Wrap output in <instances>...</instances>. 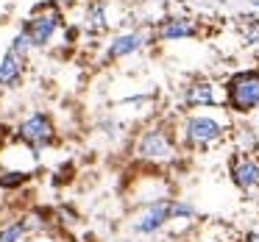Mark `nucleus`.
I'll return each instance as SVG.
<instances>
[{"instance_id":"nucleus-1","label":"nucleus","mask_w":259,"mask_h":242,"mask_svg":"<svg viewBox=\"0 0 259 242\" xmlns=\"http://www.w3.org/2000/svg\"><path fill=\"white\" fill-rule=\"evenodd\" d=\"M181 156L179 131H173L167 123H151L140 131L134 142V159L148 167H170Z\"/></svg>"},{"instance_id":"nucleus-2","label":"nucleus","mask_w":259,"mask_h":242,"mask_svg":"<svg viewBox=\"0 0 259 242\" xmlns=\"http://www.w3.org/2000/svg\"><path fill=\"white\" fill-rule=\"evenodd\" d=\"M229 134H231L229 120L209 114V112L187 114L179 123V142L187 151H209V148L220 145Z\"/></svg>"},{"instance_id":"nucleus-3","label":"nucleus","mask_w":259,"mask_h":242,"mask_svg":"<svg viewBox=\"0 0 259 242\" xmlns=\"http://www.w3.org/2000/svg\"><path fill=\"white\" fill-rule=\"evenodd\" d=\"M226 109L234 114H251L259 109V70H240L223 84Z\"/></svg>"},{"instance_id":"nucleus-4","label":"nucleus","mask_w":259,"mask_h":242,"mask_svg":"<svg viewBox=\"0 0 259 242\" xmlns=\"http://www.w3.org/2000/svg\"><path fill=\"white\" fill-rule=\"evenodd\" d=\"M170 223H173V198H164V201H156L142 209L131 223V231L137 236H156Z\"/></svg>"},{"instance_id":"nucleus-5","label":"nucleus","mask_w":259,"mask_h":242,"mask_svg":"<svg viewBox=\"0 0 259 242\" xmlns=\"http://www.w3.org/2000/svg\"><path fill=\"white\" fill-rule=\"evenodd\" d=\"M17 136L28 142L34 151H45L56 142V125H53L51 114L45 112H31L23 123L17 125Z\"/></svg>"},{"instance_id":"nucleus-6","label":"nucleus","mask_w":259,"mask_h":242,"mask_svg":"<svg viewBox=\"0 0 259 242\" xmlns=\"http://www.w3.org/2000/svg\"><path fill=\"white\" fill-rule=\"evenodd\" d=\"M62 23H64L62 12H59L56 6H45L36 14H31L25 31H28L31 39H34V47H48L53 42V36H56V31L62 28Z\"/></svg>"},{"instance_id":"nucleus-7","label":"nucleus","mask_w":259,"mask_h":242,"mask_svg":"<svg viewBox=\"0 0 259 242\" xmlns=\"http://www.w3.org/2000/svg\"><path fill=\"white\" fill-rule=\"evenodd\" d=\"M181 103L187 109H214V106H226V89L212 81L201 78L192 81V84L184 86V95H181Z\"/></svg>"},{"instance_id":"nucleus-8","label":"nucleus","mask_w":259,"mask_h":242,"mask_svg":"<svg viewBox=\"0 0 259 242\" xmlns=\"http://www.w3.org/2000/svg\"><path fill=\"white\" fill-rule=\"evenodd\" d=\"M229 178L240 192H256L259 189V159L251 156V153H231Z\"/></svg>"},{"instance_id":"nucleus-9","label":"nucleus","mask_w":259,"mask_h":242,"mask_svg":"<svg viewBox=\"0 0 259 242\" xmlns=\"http://www.w3.org/2000/svg\"><path fill=\"white\" fill-rule=\"evenodd\" d=\"M164 198H173L170 195V184L162 178V175L151 173V175H142L134 186V203L137 206H151L156 201H164Z\"/></svg>"},{"instance_id":"nucleus-10","label":"nucleus","mask_w":259,"mask_h":242,"mask_svg":"<svg viewBox=\"0 0 259 242\" xmlns=\"http://www.w3.org/2000/svg\"><path fill=\"white\" fill-rule=\"evenodd\" d=\"M148 45V36L142 31H125V34H117L106 47V59L109 62H117V59H125L131 53L142 51Z\"/></svg>"},{"instance_id":"nucleus-11","label":"nucleus","mask_w":259,"mask_h":242,"mask_svg":"<svg viewBox=\"0 0 259 242\" xmlns=\"http://www.w3.org/2000/svg\"><path fill=\"white\" fill-rule=\"evenodd\" d=\"M198 36V25L190 17H167L156 31V39L162 42H176V39H192Z\"/></svg>"},{"instance_id":"nucleus-12","label":"nucleus","mask_w":259,"mask_h":242,"mask_svg":"<svg viewBox=\"0 0 259 242\" xmlns=\"http://www.w3.org/2000/svg\"><path fill=\"white\" fill-rule=\"evenodd\" d=\"M23 67H25L23 56H17L12 51L3 53V59H0V86H17L23 81Z\"/></svg>"},{"instance_id":"nucleus-13","label":"nucleus","mask_w":259,"mask_h":242,"mask_svg":"<svg viewBox=\"0 0 259 242\" xmlns=\"http://www.w3.org/2000/svg\"><path fill=\"white\" fill-rule=\"evenodd\" d=\"M231 142H234V153H256L259 151V134L248 123L231 125Z\"/></svg>"},{"instance_id":"nucleus-14","label":"nucleus","mask_w":259,"mask_h":242,"mask_svg":"<svg viewBox=\"0 0 259 242\" xmlns=\"http://www.w3.org/2000/svg\"><path fill=\"white\" fill-rule=\"evenodd\" d=\"M28 236H34L28 214H20V217H14V220L0 225V242H25Z\"/></svg>"},{"instance_id":"nucleus-15","label":"nucleus","mask_w":259,"mask_h":242,"mask_svg":"<svg viewBox=\"0 0 259 242\" xmlns=\"http://www.w3.org/2000/svg\"><path fill=\"white\" fill-rule=\"evenodd\" d=\"M84 28L87 34H103L109 28V20H106V6L103 3H90L84 12Z\"/></svg>"},{"instance_id":"nucleus-16","label":"nucleus","mask_w":259,"mask_h":242,"mask_svg":"<svg viewBox=\"0 0 259 242\" xmlns=\"http://www.w3.org/2000/svg\"><path fill=\"white\" fill-rule=\"evenodd\" d=\"M9 51L12 53H17V56H23V59H28V53L34 51V39H31V34L25 28H20L17 34L12 36V42H9Z\"/></svg>"},{"instance_id":"nucleus-17","label":"nucleus","mask_w":259,"mask_h":242,"mask_svg":"<svg viewBox=\"0 0 259 242\" xmlns=\"http://www.w3.org/2000/svg\"><path fill=\"white\" fill-rule=\"evenodd\" d=\"M198 214V209L184 198H173V223H192Z\"/></svg>"},{"instance_id":"nucleus-18","label":"nucleus","mask_w":259,"mask_h":242,"mask_svg":"<svg viewBox=\"0 0 259 242\" xmlns=\"http://www.w3.org/2000/svg\"><path fill=\"white\" fill-rule=\"evenodd\" d=\"M245 39H248V42H259V20H256V17H251V23H248Z\"/></svg>"},{"instance_id":"nucleus-19","label":"nucleus","mask_w":259,"mask_h":242,"mask_svg":"<svg viewBox=\"0 0 259 242\" xmlns=\"http://www.w3.org/2000/svg\"><path fill=\"white\" fill-rule=\"evenodd\" d=\"M237 242H259V231H256V228H253V231H245V234H242Z\"/></svg>"},{"instance_id":"nucleus-20","label":"nucleus","mask_w":259,"mask_h":242,"mask_svg":"<svg viewBox=\"0 0 259 242\" xmlns=\"http://www.w3.org/2000/svg\"><path fill=\"white\" fill-rule=\"evenodd\" d=\"M25 242H53V239H51V236H48V239H45V236H28Z\"/></svg>"}]
</instances>
